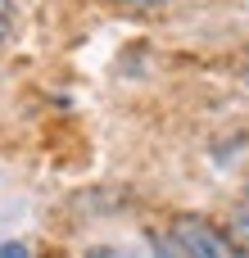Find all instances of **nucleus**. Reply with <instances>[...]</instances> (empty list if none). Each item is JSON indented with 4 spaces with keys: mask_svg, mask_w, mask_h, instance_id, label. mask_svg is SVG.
<instances>
[{
    "mask_svg": "<svg viewBox=\"0 0 249 258\" xmlns=\"http://www.w3.org/2000/svg\"><path fill=\"white\" fill-rule=\"evenodd\" d=\"M172 240H177V249L186 258H249L231 240L227 227H218V222H209L200 213H177L172 218Z\"/></svg>",
    "mask_w": 249,
    "mask_h": 258,
    "instance_id": "f257e3e1",
    "label": "nucleus"
},
{
    "mask_svg": "<svg viewBox=\"0 0 249 258\" xmlns=\"http://www.w3.org/2000/svg\"><path fill=\"white\" fill-rule=\"evenodd\" d=\"M227 231H231V240L249 254V200H240V204L231 209V227H227Z\"/></svg>",
    "mask_w": 249,
    "mask_h": 258,
    "instance_id": "f03ea898",
    "label": "nucleus"
},
{
    "mask_svg": "<svg viewBox=\"0 0 249 258\" xmlns=\"http://www.w3.org/2000/svg\"><path fill=\"white\" fill-rule=\"evenodd\" d=\"M82 258H168L163 249H145V254H132V249H118V245H91Z\"/></svg>",
    "mask_w": 249,
    "mask_h": 258,
    "instance_id": "7ed1b4c3",
    "label": "nucleus"
},
{
    "mask_svg": "<svg viewBox=\"0 0 249 258\" xmlns=\"http://www.w3.org/2000/svg\"><path fill=\"white\" fill-rule=\"evenodd\" d=\"M9 23H14V5H9V0H0V41L9 36Z\"/></svg>",
    "mask_w": 249,
    "mask_h": 258,
    "instance_id": "20e7f679",
    "label": "nucleus"
},
{
    "mask_svg": "<svg viewBox=\"0 0 249 258\" xmlns=\"http://www.w3.org/2000/svg\"><path fill=\"white\" fill-rule=\"evenodd\" d=\"M0 258H27V245L9 240V245H0Z\"/></svg>",
    "mask_w": 249,
    "mask_h": 258,
    "instance_id": "39448f33",
    "label": "nucleus"
},
{
    "mask_svg": "<svg viewBox=\"0 0 249 258\" xmlns=\"http://www.w3.org/2000/svg\"><path fill=\"white\" fill-rule=\"evenodd\" d=\"M127 9H150V5H163V0H122Z\"/></svg>",
    "mask_w": 249,
    "mask_h": 258,
    "instance_id": "423d86ee",
    "label": "nucleus"
},
{
    "mask_svg": "<svg viewBox=\"0 0 249 258\" xmlns=\"http://www.w3.org/2000/svg\"><path fill=\"white\" fill-rule=\"evenodd\" d=\"M245 82H249V68H245Z\"/></svg>",
    "mask_w": 249,
    "mask_h": 258,
    "instance_id": "0eeeda50",
    "label": "nucleus"
}]
</instances>
